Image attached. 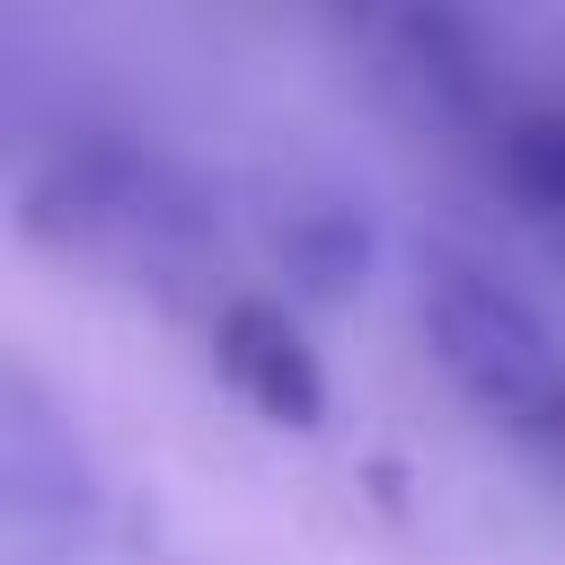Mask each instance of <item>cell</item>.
Listing matches in <instances>:
<instances>
[{
    "mask_svg": "<svg viewBox=\"0 0 565 565\" xmlns=\"http://www.w3.org/2000/svg\"><path fill=\"white\" fill-rule=\"evenodd\" d=\"M265 256L282 282H300L309 300H344L362 291L380 238H371V212L353 194H327V185H282L274 212H265Z\"/></svg>",
    "mask_w": 565,
    "mask_h": 565,
    "instance_id": "obj_4",
    "label": "cell"
},
{
    "mask_svg": "<svg viewBox=\"0 0 565 565\" xmlns=\"http://www.w3.org/2000/svg\"><path fill=\"white\" fill-rule=\"evenodd\" d=\"M212 371L274 433H318L327 424V371H318L309 335L282 318V300H230L212 318Z\"/></svg>",
    "mask_w": 565,
    "mask_h": 565,
    "instance_id": "obj_3",
    "label": "cell"
},
{
    "mask_svg": "<svg viewBox=\"0 0 565 565\" xmlns=\"http://www.w3.org/2000/svg\"><path fill=\"white\" fill-rule=\"evenodd\" d=\"M494 168H503V194L547 238H565V115H512L494 141Z\"/></svg>",
    "mask_w": 565,
    "mask_h": 565,
    "instance_id": "obj_5",
    "label": "cell"
},
{
    "mask_svg": "<svg viewBox=\"0 0 565 565\" xmlns=\"http://www.w3.org/2000/svg\"><path fill=\"white\" fill-rule=\"evenodd\" d=\"M424 344L441 380L459 388L468 415H486L512 441H556L565 433V353L556 335L477 265L433 256L424 265Z\"/></svg>",
    "mask_w": 565,
    "mask_h": 565,
    "instance_id": "obj_1",
    "label": "cell"
},
{
    "mask_svg": "<svg viewBox=\"0 0 565 565\" xmlns=\"http://www.w3.org/2000/svg\"><path fill=\"white\" fill-rule=\"evenodd\" d=\"M26 238L35 247H62V256L168 274L203 238V221H194V194L159 159L124 150V141H88V150H62L26 185Z\"/></svg>",
    "mask_w": 565,
    "mask_h": 565,
    "instance_id": "obj_2",
    "label": "cell"
}]
</instances>
